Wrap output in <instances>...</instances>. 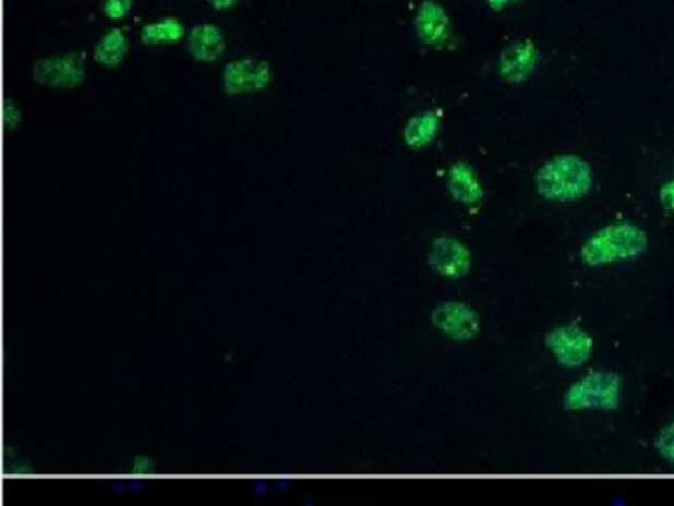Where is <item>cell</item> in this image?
<instances>
[{
	"label": "cell",
	"instance_id": "1",
	"mask_svg": "<svg viewBox=\"0 0 674 506\" xmlns=\"http://www.w3.org/2000/svg\"><path fill=\"white\" fill-rule=\"evenodd\" d=\"M649 250V238L633 221H615L591 233L583 242L580 257L588 267H605L641 257Z\"/></svg>",
	"mask_w": 674,
	"mask_h": 506
},
{
	"label": "cell",
	"instance_id": "2",
	"mask_svg": "<svg viewBox=\"0 0 674 506\" xmlns=\"http://www.w3.org/2000/svg\"><path fill=\"white\" fill-rule=\"evenodd\" d=\"M538 196L549 202H578L593 189V170L578 155H556L534 174Z\"/></svg>",
	"mask_w": 674,
	"mask_h": 506
},
{
	"label": "cell",
	"instance_id": "3",
	"mask_svg": "<svg viewBox=\"0 0 674 506\" xmlns=\"http://www.w3.org/2000/svg\"><path fill=\"white\" fill-rule=\"evenodd\" d=\"M623 380L613 370H593L569 386L564 396L568 411H615L622 406Z\"/></svg>",
	"mask_w": 674,
	"mask_h": 506
},
{
	"label": "cell",
	"instance_id": "4",
	"mask_svg": "<svg viewBox=\"0 0 674 506\" xmlns=\"http://www.w3.org/2000/svg\"><path fill=\"white\" fill-rule=\"evenodd\" d=\"M544 342L552 357L564 369H580L591 359L593 352V338L590 333L574 323L552 328Z\"/></svg>",
	"mask_w": 674,
	"mask_h": 506
},
{
	"label": "cell",
	"instance_id": "5",
	"mask_svg": "<svg viewBox=\"0 0 674 506\" xmlns=\"http://www.w3.org/2000/svg\"><path fill=\"white\" fill-rule=\"evenodd\" d=\"M32 75L50 89H74L85 82V63L77 53H62L34 63Z\"/></svg>",
	"mask_w": 674,
	"mask_h": 506
},
{
	"label": "cell",
	"instance_id": "6",
	"mask_svg": "<svg viewBox=\"0 0 674 506\" xmlns=\"http://www.w3.org/2000/svg\"><path fill=\"white\" fill-rule=\"evenodd\" d=\"M272 68L269 63L257 58H242L230 62L224 68V92L228 95L255 94L264 92L272 84Z\"/></svg>",
	"mask_w": 674,
	"mask_h": 506
},
{
	"label": "cell",
	"instance_id": "7",
	"mask_svg": "<svg viewBox=\"0 0 674 506\" xmlns=\"http://www.w3.org/2000/svg\"><path fill=\"white\" fill-rule=\"evenodd\" d=\"M428 262L435 274L447 279H464L471 272L469 248L452 236H442L433 242Z\"/></svg>",
	"mask_w": 674,
	"mask_h": 506
},
{
	"label": "cell",
	"instance_id": "8",
	"mask_svg": "<svg viewBox=\"0 0 674 506\" xmlns=\"http://www.w3.org/2000/svg\"><path fill=\"white\" fill-rule=\"evenodd\" d=\"M538 65H540V50L537 44L530 40L510 44L498 56V74L508 84H525L534 75Z\"/></svg>",
	"mask_w": 674,
	"mask_h": 506
},
{
	"label": "cell",
	"instance_id": "9",
	"mask_svg": "<svg viewBox=\"0 0 674 506\" xmlns=\"http://www.w3.org/2000/svg\"><path fill=\"white\" fill-rule=\"evenodd\" d=\"M433 325L445 333L447 337L465 342V340H473L479 330L481 323L479 316L473 309L459 301H447L443 305L437 306L433 311Z\"/></svg>",
	"mask_w": 674,
	"mask_h": 506
},
{
	"label": "cell",
	"instance_id": "10",
	"mask_svg": "<svg viewBox=\"0 0 674 506\" xmlns=\"http://www.w3.org/2000/svg\"><path fill=\"white\" fill-rule=\"evenodd\" d=\"M413 28L418 38L428 46H442L449 38L452 21L449 14L435 0H423L413 19Z\"/></svg>",
	"mask_w": 674,
	"mask_h": 506
},
{
	"label": "cell",
	"instance_id": "11",
	"mask_svg": "<svg viewBox=\"0 0 674 506\" xmlns=\"http://www.w3.org/2000/svg\"><path fill=\"white\" fill-rule=\"evenodd\" d=\"M447 190L452 198L464 206H474L485 198V189L477 170L469 162H454L447 170Z\"/></svg>",
	"mask_w": 674,
	"mask_h": 506
},
{
	"label": "cell",
	"instance_id": "12",
	"mask_svg": "<svg viewBox=\"0 0 674 506\" xmlns=\"http://www.w3.org/2000/svg\"><path fill=\"white\" fill-rule=\"evenodd\" d=\"M224 52H226V40L216 24H201L190 31L189 53L196 62H216Z\"/></svg>",
	"mask_w": 674,
	"mask_h": 506
},
{
	"label": "cell",
	"instance_id": "13",
	"mask_svg": "<svg viewBox=\"0 0 674 506\" xmlns=\"http://www.w3.org/2000/svg\"><path fill=\"white\" fill-rule=\"evenodd\" d=\"M442 119L433 111H422L418 116L411 117L410 121L404 126V141L411 150H422L430 147L433 141L440 135Z\"/></svg>",
	"mask_w": 674,
	"mask_h": 506
},
{
	"label": "cell",
	"instance_id": "14",
	"mask_svg": "<svg viewBox=\"0 0 674 506\" xmlns=\"http://www.w3.org/2000/svg\"><path fill=\"white\" fill-rule=\"evenodd\" d=\"M127 52H129V44H127L125 34L121 31L107 32L106 36L95 46L94 58L106 68H116L123 62Z\"/></svg>",
	"mask_w": 674,
	"mask_h": 506
},
{
	"label": "cell",
	"instance_id": "15",
	"mask_svg": "<svg viewBox=\"0 0 674 506\" xmlns=\"http://www.w3.org/2000/svg\"><path fill=\"white\" fill-rule=\"evenodd\" d=\"M184 24L179 19H163V21L151 22L147 26H143L141 31V40L148 46H157V44H174L182 40L184 36Z\"/></svg>",
	"mask_w": 674,
	"mask_h": 506
},
{
	"label": "cell",
	"instance_id": "16",
	"mask_svg": "<svg viewBox=\"0 0 674 506\" xmlns=\"http://www.w3.org/2000/svg\"><path fill=\"white\" fill-rule=\"evenodd\" d=\"M654 447H657V451H659V455L663 457L666 463L674 465V422L664 425L661 433L657 435Z\"/></svg>",
	"mask_w": 674,
	"mask_h": 506
},
{
	"label": "cell",
	"instance_id": "17",
	"mask_svg": "<svg viewBox=\"0 0 674 506\" xmlns=\"http://www.w3.org/2000/svg\"><path fill=\"white\" fill-rule=\"evenodd\" d=\"M131 7H133V0H106L104 12H106L107 19L119 21V19L129 14Z\"/></svg>",
	"mask_w": 674,
	"mask_h": 506
},
{
	"label": "cell",
	"instance_id": "18",
	"mask_svg": "<svg viewBox=\"0 0 674 506\" xmlns=\"http://www.w3.org/2000/svg\"><path fill=\"white\" fill-rule=\"evenodd\" d=\"M4 123L11 131L21 126V109L14 106L12 101H7V106H4Z\"/></svg>",
	"mask_w": 674,
	"mask_h": 506
},
{
	"label": "cell",
	"instance_id": "19",
	"mask_svg": "<svg viewBox=\"0 0 674 506\" xmlns=\"http://www.w3.org/2000/svg\"><path fill=\"white\" fill-rule=\"evenodd\" d=\"M659 201L666 210L674 212V179L669 180L663 184V189L659 190Z\"/></svg>",
	"mask_w": 674,
	"mask_h": 506
},
{
	"label": "cell",
	"instance_id": "20",
	"mask_svg": "<svg viewBox=\"0 0 674 506\" xmlns=\"http://www.w3.org/2000/svg\"><path fill=\"white\" fill-rule=\"evenodd\" d=\"M515 2H522V0H486V4H489L493 11H505L506 7L515 4Z\"/></svg>",
	"mask_w": 674,
	"mask_h": 506
},
{
	"label": "cell",
	"instance_id": "21",
	"mask_svg": "<svg viewBox=\"0 0 674 506\" xmlns=\"http://www.w3.org/2000/svg\"><path fill=\"white\" fill-rule=\"evenodd\" d=\"M238 2L240 0H210V4L216 11H228V9H233Z\"/></svg>",
	"mask_w": 674,
	"mask_h": 506
},
{
	"label": "cell",
	"instance_id": "22",
	"mask_svg": "<svg viewBox=\"0 0 674 506\" xmlns=\"http://www.w3.org/2000/svg\"><path fill=\"white\" fill-rule=\"evenodd\" d=\"M612 506H629L625 496H615L612 501Z\"/></svg>",
	"mask_w": 674,
	"mask_h": 506
}]
</instances>
